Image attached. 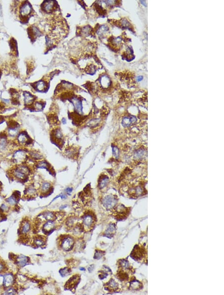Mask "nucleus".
<instances>
[{"instance_id":"nucleus-40","label":"nucleus","mask_w":224,"mask_h":295,"mask_svg":"<svg viewBox=\"0 0 224 295\" xmlns=\"http://www.w3.org/2000/svg\"><path fill=\"white\" fill-rule=\"evenodd\" d=\"M30 156L31 157L36 160H39V159H41L42 158H43V156H42L41 155H40L39 154H38L37 152H32L30 154Z\"/></svg>"},{"instance_id":"nucleus-11","label":"nucleus","mask_w":224,"mask_h":295,"mask_svg":"<svg viewBox=\"0 0 224 295\" xmlns=\"http://www.w3.org/2000/svg\"><path fill=\"white\" fill-rule=\"evenodd\" d=\"M64 154L68 158H76L77 156L78 150L75 147L72 146L67 147L64 151Z\"/></svg>"},{"instance_id":"nucleus-41","label":"nucleus","mask_w":224,"mask_h":295,"mask_svg":"<svg viewBox=\"0 0 224 295\" xmlns=\"http://www.w3.org/2000/svg\"><path fill=\"white\" fill-rule=\"evenodd\" d=\"M16 200L17 199H16V197L14 195H12V196H11L10 197H9L7 199V201L10 204H11L12 205H14L16 203Z\"/></svg>"},{"instance_id":"nucleus-32","label":"nucleus","mask_w":224,"mask_h":295,"mask_svg":"<svg viewBox=\"0 0 224 295\" xmlns=\"http://www.w3.org/2000/svg\"><path fill=\"white\" fill-rule=\"evenodd\" d=\"M46 85L45 83L43 81H40L38 82L36 84V89L39 91H43L46 88Z\"/></svg>"},{"instance_id":"nucleus-17","label":"nucleus","mask_w":224,"mask_h":295,"mask_svg":"<svg viewBox=\"0 0 224 295\" xmlns=\"http://www.w3.org/2000/svg\"><path fill=\"white\" fill-rule=\"evenodd\" d=\"M32 7L29 3H26L22 6L20 10V13L22 16H27L31 13Z\"/></svg>"},{"instance_id":"nucleus-7","label":"nucleus","mask_w":224,"mask_h":295,"mask_svg":"<svg viewBox=\"0 0 224 295\" xmlns=\"http://www.w3.org/2000/svg\"><path fill=\"white\" fill-rule=\"evenodd\" d=\"M80 277L79 275H74L71 277L65 284V288L67 290H72L75 288L79 282Z\"/></svg>"},{"instance_id":"nucleus-45","label":"nucleus","mask_w":224,"mask_h":295,"mask_svg":"<svg viewBox=\"0 0 224 295\" xmlns=\"http://www.w3.org/2000/svg\"><path fill=\"white\" fill-rule=\"evenodd\" d=\"M15 294H16V292L15 291L14 289H13L12 288L10 289L9 290H7L5 293V294H6V295H14Z\"/></svg>"},{"instance_id":"nucleus-39","label":"nucleus","mask_w":224,"mask_h":295,"mask_svg":"<svg viewBox=\"0 0 224 295\" xmlns=\"http://www.w3.org/2000/svg\"><path fill=\"white\" fill-rule=\"evenodd\" d=\"M36 193V189L33 186L29 187L27 190V193L29 196H35Z\"/></svg>"},{"instance_id":"nucleus-21","label":"nucleus","mask_w":224,"mask_h":295,"mask_svg":"<svg viewBox=\"0 0 224 295\" xmlns=\"http://www.w3.org/2000/svg\"><path fill=\"white\" fill-rule=\"evenodd\" d=\"M92 28H91L89 25H87L83 27L82 29H80L79 35L80 36H89L92 34Z\"/></svg>"},{"instance_id":"nucleus-36","label":"nucleus","mask_w":224,"mask_h":295,"mask_svg":"<svg viewBox=\"0 0 224 295\" xmlns=\"http://www.w3.org/2000/svg\"><path fill=\"white\" fill-rule=\"evenodd\" d=\"M112 153L113 156L117 159L119 158L120 156V151L119 148L115 145H112Z\"/></svg>"},{"instance_id":"nucleus-33","label":"nucleus","mask_w":224,"mask_h":295,"mask_svg":"<svg viewBox=\"0 0 224 295\" xmlns=\"http://www.w3.org/2000/svg\"><path fill=\"white\" fill-rule=\"evenodd\" d=\"M76 218L74 216H70L68 219H67V222H66V224L68 227L69 228H71L73 226V225L76 222Z\"/></svg>"},{"instance_id":"nucleus-30","label":"nucleus","mask_w":224,"mask_h":295,"mask_svg":"<svg viewBox=\"0 0 224 295\" xmlns=\"http://www.w3.org/2000/svg\"><path fill=\"white\" fill-rule=\"evenodd\" d=\"M7 146V140L5 137H0V151H5Z\"/></svg>"},{"instance_id":"nucleus-2","label":"nucleus","mask_w":224,"mask_h":295,"mask_svg":"<svg viewBox=\"0 0 224 295\" xmlns=\"http://www.w3.org/2000/svg\"><path fill=\"white\" fill-rule=\"evenodd\" d=\"M74 245V239L72 237L68 235L64 236L60 239V246L65 251H69L72 249Z\"/></svg>"},{"instance_id":"nucleus-14","label":"nucleus","mask_w":224,"mask_h":295,"mask_svg":"<svg viewBox=\"0 0 224 295\" xmlns=\"http://www.w3.org/2000/svg\"><path fill=\"white\" fill-rule=\"evenodd\" d=\"M109 178L106 175H100L98 180V187L100 189H103L106 187L109 183Z\"/></svg>"},{"instance_id":"nucleus-8","label":"nucleus","mask_w":224,"mask_h":295,"mask_svg":"<svg viewBox=\"0 0 224 295\" xmlns=\"http://www.w3.org/2000/svg\"><path fill=\"white\" fill-rule=\"evenodd\" d=\"M137 121V117L133 115L125 116L123 117L122 124L125 128H127L135 124Z\"/></svg>"},{"instance_id":"nucleus-9","label":"nucleus","mask_w":224,"mask_h":295,"mask_svg":"<svg viewBox=\"0 0 224 295\" xmlns=\"http://www.w3.org/2000/svg\"><path fill=\"white\" fill-rule=\"evenodd\" d=\"M71 100L76 112L78 114H83V106L82 101L77 97H71Z\"/></svg>"},{"instance_id":"nucleus-29","label":"nucleus","mask_w":224,"mask_h":295,"mask_svg":"<svg viewBox=\"0 0 224 295\" xmlns=\"http://www.w3.org/2000/svg\"><path fill=\"white\" fill-rule=\"evenodd\" d=\"M18 140L20 144L23 145L28 142V137L24 133H21L18 137Z\"/></svg>"},{"instance_id":"nucleus-12","label":"nucleus","mask_w":224,"mask_h":295,"mask_svg":"<svg viewBox=\"0 0 224 295\" xmlns=\"http://www.w3.org/2000/svg\"><path fill=\"white\" fill-rule=\"evenodd\" d=\"M119 285L114 279H111L105 285V289L109 291L116 292L119 289Z\"/></svg>"},{"instance_id":"nucleus-26","label":"nucleus","mask_w":224,"mask_h":295,"mask_svg":"<svg viewBox=\"0 0 224 295\" xmlns=\"http://www.w3.org/2000/svg\"><path fill=\"white\" fill-rule=\"evenodd\" d=\"M24 103L26 104H30L32 103V102L34 101V96L31 94H30L29 92H24Z\"/></svg>"},{"instance_id":"nucleus-34","label":"nucleus","mask_w":224,"mask_h":295,"mask_svg":"<svg viewBox=\"0 0 224 295\" xmlns=\"http://www.w3.org/2000/svg\"><path fill=\"white\" fill-rule=\"evenodd\" d=\"M30 229V226L29 222H26L22 226V234H26L29 232Z\"/></svg>"},{"instance_id":"nucleus-10","label":"nucleus","mask_w":224,"mask_h":295,"mask_svg":"<svg viewBox=\"0 0 224 295\" xmlns=\"http://www.w3.org/2000/svg\"><path fill=\"white\" fill-rule=\"evenodd\" d=\"M99 83L100 87L104 90H106L109 88L111 85V79L107 75L101 76L99 78Z\"/></svg>"},{"instance_id":"nucleus-22","label":"nucleus","mask_w":224,"mask_h":295,"mask_svg":"<svg viewBox=\"0 0 224 295\" xmlns=\"http://www.w3.org/2000/svg\"><path fill=\"white\" fill-rule=\"evenodd\" d=\"M52 135L54 140L58 142H61L63 140V135L62 131L59 128L54 130L52 132Z\"/></svg>"},{"instance_id":"nucleus-16","label":"nucleus","mask_w":224,"mask_h":295,"mask_svg":"<svg viewBox=\"0 0 224 295\" xmlns=\"http://www.w3.org/2000/svg\"><path fill=\"white\" fill-rule=\"evenodd\" d=\"M116 232V226L114 224L111 223L109 224L108 227L105 230L104 233V236L107 237L112 238L115 234Z\"/></svg>"},{"instance_id":"nucleus-6","label":"nucleus","mask_w":224,"mask_h":295,"mask_svg":"<svg viewBox=\"0 0 224 295\" xmlns=\"http://www.w3.org/2000/svg\"><path fill=\"white\" fill-rule=\"evenodd\" d=\"M145 251L144 247H141L139 245H136L130 254V256L136 260H140L144 258Z\"/></svg>"},{"instance_id":"nucleus-5","label":"nucleus","mask_w":224,"mask_h":295,"mask_svg":"<svg viewBox=\"0 0 224 295\" xmlns=\"http://www.w3.org/2000/svg\"><path fill=\"white\" fill-rule=\"evenodd\" d=\"M130 210L122 205H119L115 208L114 211V215L118 220H123L126 218L129 214Z\"/></svg>"},{"instance_id":"nucleus-18","label":"nucleus","mask_w":224,"mask_h":295,"mask_svg":"<svg viewBox=\"0 0 224 295\" xmlns=\"http://www.w3.org/2000/svg\"><path fill=\"white\" fill-rule=\"evenodd\" d=\"M146 151L143 148L136 150L134 153V158L137 160H142L146 156Z\"/></svg>"},{"instance_id":"nucleus-43","label":"nucleus","mask_w":224,"mask_h":295,"mask_svg":"<svg viewBox=\"0 0 224 295\" xmlns=\"http://www.w3.org/2000/svg\"><path fill=\"white\" fill-rule=\"evenodd\" d=\"M100 274H99V278L100 279H103L105 278H106L108 275V272H106V271L104 270V271H100Z\"/></svg>"},{"instance_id":"nucleus-3","label":"nucleus","mask_w":224,"mask_h":295,"mask_svg":"<svg viewBox=\"0 0 224 295\" xmlns=\"http://www.w3.org/2000/svg\"><path fill=\"white\" fill-rule=\"evenodd\" d=\"M29 173L28 167L24 166H21L17 167L13 171V175L16 178L21 180H24Z\"/></svg>"},{"instance_id":"nucleus-27","label":"nucleus","mask_w":224,"mask_h":295,"mask_svg":"<svg viewBox=\"0 0 224 295\" xmlns=\"http://www.w3.org/2000/svg\"><path fill=\"white\" fill-rule=\"evenodd\" d=\"M51 188V185L50 183L48 182H44L40 187V190L42 193L45 194L49 192Z\"/></svg>"},{"instance_id":"nucleus-35","label":"nucleus","mask_w":224,"mask_h":295,"mask_svg":"<svg viewBox=\"0 0 224 295\" xmlns=\"http://www.w3.org/2000/svg\"><path fill=\"white\" fill-rule=\"evenodd\" d=\"M36 166L39 168H48V164L46 161L42 160L39 161L38 163H37Z\"/></svg>"},{"instance_id":"nucleus-13","label":"nucleus","mask_w":224,"mask_h":295,"mask_svg":"<svg viewBox=\"0 0 224 295\" xmlns=\"http://www.w3.org/2000/svg\"><path fill=\"white\" fill-rule=\"evenodd\" d=\"M26 157V153L22 151H19L15 153L14 155V159L16 164H20L24 161Z\"/></svg>"},{"instance_id":"nucleus-52","label":"nucleus","mask_w":224,"mask_h":295,"mask_svg":"<svg viewBox=\"0 0 224 295\" xmlns=\"http://www.w3.org/2000/svg\"><path fill=\"white\" fill-rule=\"evenodd\" d=\"M62 123L63 124H66L67 121H66V120L65 119V118H63V119H62Z\"/></svg>"},{"instance_id":"nucleus-1","label":"nucleus","mask_w":224,"mask_h":295,"mask_svg":"<svg viewBox=\"0 0 224 295\" xmlns=\"http://www.w3.org/2000/svg\"><path fill=\"white\" fill-rule=\"evenodd\" d=\"M96 223V217L92 213H86L83 217V227L84 230H91Z\"/></svg>"},{"instance_id":"nucleus-24","label":"nucleus","mask_w":224,"mask_h":295,"mask_svg":"<svg viewBox=\"0 0 224 295\" xmlns=\"http://www.w3.org/2000/svg\"><path fill=\"white\" fill-rule=\"evenodd\" d=\"M13 277L11 274H7L4 277V285L5 287H8L11 286L13 283Z\"/></svg>"},{"instance_id":"nucleus-19","label":"nucleus","mask_w":224,"mask_h":295,"mask_svg":"<svg viewBox=\"0 0 224 295\" xmlns=\"http://www.w3.org/2000/svg\"><path fill=\"white\" fill-rule=\"evenodd\" d=\"M55 228V223L53 221H47L44 225L43 230L45 234L48 233L53 230Z\"/></svg>"},{"instance_id":"nucleus-37","label":"nucleus","mask_w":224,"mask_h":295,"mask_svg":"<svg viewBox=\"0 0 224 295\" xmlns=\"http://www.w3.org/2000/svg\"><path fill=\"white\" fill-rule=\"evenodd\" d=\"M18 128H10L9 130V134L12 137H15L18 134Z\"/></svg>"},{"instance_id":"nucleus-28","label":"nucleus","mask_w":224,"mask_h":295,"mask_svg":"<svg viewBox=\"0 0 224 295\" xmlns=\"http://www.w3.org/2000/svg\"><path fill=\"white\" fill-rule=\"evenodd\" d=\"M17 260L19 265L20 266L23 267L28 263L29 261V259L28 257L24 256L23 255H21L18 257V258H17Z\"/></svg>"},{"instance_id":"nucleus-44","label":"nucleus","mask_w":224,"mask_h":295,"mask_svg":"<svg viewBox=\"0 0 224 295\" xmlns=\"http://www.w3.org/2000/svg\"><path fill=\"white\" fill-rule=\"evenodd\" d=\"M43 103H42L41 102H39V101H36V102L35 104V107L36 109L37 110H41L43 108Z\"/></svg>"},{"instance_id":"nucleus-31","label":"nucleus","mask_w":224,"mask_h":295,"mask_svg":"<svg viewBox=\"0 0 224 295\" xmlns=\"http://www.w3.org/2000/svg\"><path fill=\"white\" fill-rule=\"evenodd\" d=\"M108 30V28L105 25H100V26L97 29L96 32L99 35V36H103L104 33H106V31Z\"/></svg>"},{"instance_id":"nucleus-49","label":"nucleus","mask_w":224,"mask_h":295,"mask_svg":"<svg viewBox=\"0 0 224 295\" xmlns=\"http://www.w3.org/2000/svg\"><path fill=\"white\" fill-rule=\"evenodd\" d=\"M59 196L62 199H65L67 198V196L65 194H61L59 195Z\"/></svg>"},{"instance_id":"nucleus-53","label":"nucleus","mask_w":224,"mask_h":295,"mask_svg":"<svg viewBox=\"0 0 224 295\" xmlns=\"http://www.w3.org/2000/svg\"><path fill=\"white\" fill-rule=\"evenodd\" d=\"M80 270L85 271V269L84 268H80Z\"/></svg>"},{"instance_id":"nucleus-42","label":"nucleus","mask_w":224,"mask_h":295,"mask_svg":"<svg viewBox=\"0 0 224 295\" xmlns=\"http://www.w3.org/2000/svg\"><path fill=\"white\" fill-rule=\"evenodd\" d=\"M104 252L102 251L96 250L94 255V258L96 259H100L104 255Z\"/></svg>"},{"instance_id":"nucleus-46","label":"nucleus","mask_w":224,"mask_h":295,"mask_svg":"<svg viewBox=\"0 0 224 295\" xmlns=\"http://www.w3.org/2000/svg\"><path fill=\"white\" fill-rule=\"evenodd\" d=\"M73 189L72 187H68L66 188V191L67 192V193L69 195H71V193L72 192Z\"/></svg>"},{"instance_id":"nucleus-38","label":"nucleus","mask_w":224,"mask_h":295,"mask_svg":"<svg viewBox=\"0 0 224 295\" xmlns=\"http://www.w3.org/2000/svg\"><path fill=\"white\" fill-rule=\"evenodd\" d=\"M70 272H71L70 269L67 267H65L64 268L61 269L59 270V273L60 274V275L62 277H65L66 276H67L70 273Z\"/></svg>"},{"instance_id":"nucleus-48","label":"nucleus","mask_w":224,"mask_h":295,"mask_svg":"<svg viewBox=\"0 0 224 295\" xmlns=\"http://www.w3.org/2000/svg\"><path fill=\"white\" fill-rule=\"evenodd\" d=\"M1 209H2L3 211H6V210H7L8 208H7V206H6L5 205L3 204V205H2V206H1Z\"/></svg>"},{"instance_id":"nucleus-51","label":"nucleus","mask_w":224,"mask_h":295,"mask_svg":"<svg viewBox=\"0 0 224 295\" xmlns=\"http://www.w3.org/2000/svg\"><path fill=\"white\" fill-rule=\"evenodd\" d=\"M143 79V77L142 76H139L137 77V79L138 81H142Z\"/></svg>"},{"instance_id":"nucleus-23","label":"nucleus","mask_w":224,"mask_h":295,"mask_svg":"<svg viewBox=\"0 0 224 295\" xmlns=\"http://www.w3.org/2000/svg\"><path fill=\"white\" fill-rule=\"evenodd\" d=\"M45 243V238L42 236H36L34 238V244L36 246H42Z\"/></svg>"},{"instance_id":"nucleus-50","label":"nucleus","mask_w":224,"mask_h":295,"mask_svg":"<svg viewBox=\"0 0 224 295\" xmlns=\"http://www.w3.org/2000/svg\"><path fill=\"white\" fill-rule=\"evenodd\" d=\"M4 269V265L2 264H0V271H2Z\"/></svg>"},{"instance_id":"nucleus-47","label":"nucleus","mask_w":224,"mask_h":295,"mask_svg":"<svg viewBox=\"0 0 224 295\" xmlns=\"http://www.w3.org/2000/svg\"><path fill=\"white\" fill-rule=\"evenodd\" d=\"M4 279V277L3 276L0 275V286H1L2 285V284L3 283Z\"/></svg>"},{"instance_id":"nucleus-4","label":"nucleus","mask_w":224,"mask_h":295,"mask_svg":"<svg viewBox=\"0 0 224 295\" xmlns=\"http://www.w3.org/2000/svg\"><path fill=\"white\" fill-rule=\"evenodd\" d=\"M118 199L116 196L112 195H108L105 196L102 199V204L103 206L108 210L113 209L116 207Z\"/></svg>"},{"instance_id":"nucleus-25","label":"nucleus","mask_w":224,"mask_h":295,"mask_svg":"<svg viewBox=\"0 0 224 295\" xmlns=\"http://www.w3.org/2000/svg\"><path fill=\"white\" fill-rule=\"evenodd\" d=\"M42 216L44 218V220L49 221H54L55 219V218H56V217L55 216V215L54 214V213L51 212H49V211H46L44 212L43 214V215Z\"/></svg>"},{"instance_id":"nucleus-15","label":"nucleus","mask_w":224,"mask_h":295,"mask_svg":"<svg viewBox=\"0 0 224 295\" xmlns=\"http://www.w3.org/2000/svg\"><path fill=\"white\" fill-rule=\"evenodd\" d=\"M102 120L100 118H93L89 120L86 124L88 127L91 128H97L101 124Z\"/></svg>"},{"instance_id":"nucleus-20","label":"nucleus","mask_w":224,"mask_h":295,"mask_svg":"<svg viewBox=\"0 0 224 295\" xmlns=\"http://www.w3.org/2000/svg\"><path fill=\"white\" fill-rule=\"evenodd\" d=\"M55 2L53 1H45L44 3V11L46 12L49 13L53 9L55 5Z\"/></svg>"}]
</instances>
